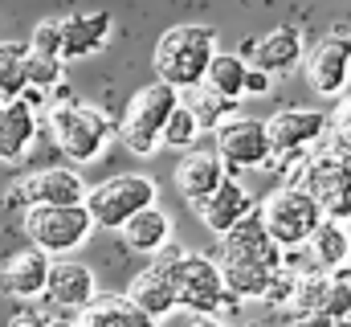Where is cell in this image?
Returning a JSON list of instances; mask_svg holds the SVG:
<instances>
[{"label": "cell", "mask_w": 351, "mask_h": 327, "mask_svg": "<svg viewBox=\"0 0 351 327\" xmlns=\"http://www.w3.org/2000/svg\"><path fill=\"white\" fill-rule=\"evenodd\" d=\"M152 258H156L152 266H160V270L168 274V282H172L176 307H188V311H196V315H213L217 307L233 303V299L225 295V286H221V266H217L208 253L180 249V245L168 242L164 249H156Z\"/></svg>", "instance_id": "cell-1"}, {"label": "cell", "mask_w": 351, "mask_h": 327, "mask_svg": "<svg viewBox=\"0 0 351 327\" xmlns=\"http://www.w3.org/2000/svg\"><path fill=\"white\" fill-rule=\"evenodd\" d=\"M213 54H217V33L208 25H172L168 33H160L152 62L160 82H168L172 90H188L204 82Z\"/></svg>", "instance_id": "cell-2"}, {"label": "cell", "mask_w": 351, "mask_h": 327, "mask_svg": "<svg viewBox=\"0 0 351 327\" xmlns=\"http://www.w3.org/2000/svg\"><path fill=\"white\" fill-rule=\"evenodd\" d=\"M45 127L53 135V144L66 152V160L74 164H94L106 144L114 139V127L106 119V111L86 106V102H58L45 111Z\"/></svg>", "instance_id": "cell-3"}, {"label": "cell", "mask_w": 351, "mask_h": 327, "mask_svg": "<svg viewBox=\"0 0 351 327\" xmlns=\"http://www.w3.org/2000/svg\"><path fill=\"white\" fill-rule=\"evenodd\" d=\"M147 205H156V180L143 172L110 176V180L86 188V201H82V209L90 213V225H98V229H123Z\"/></svg>", "instance_id": "cell-4"}, {"label": "cell", "mask_w": 351, "mask_h": 327, "mask_svg": "<svg viewBox=\"0 0 351 327\" xmlns=\"http://www.w3.org/2000/svg\"><path fill=\"white\" fill-rule=\"evenodd\" d=\"M180 102V90H172L168 82H152L143 90L131 94L127 102V115H123V127L114 131L131 156H152L160 148V131L172 115V106Z\"/></svg>", "instance_id": "cell-5"}, {"label": "cell", "mask_w": 351, "mask_h": 327, "mask_svg": "<svg viewBox=\"0 0 351 327\" xmlns=\"http://www.w3.org/2000/svg\"><path fill=\"white\" fill-rule=\"evenodd\" d=\"M298 184L311 192V201L319 205V213L327 221H351V156L331 148V152H319L315 160H306Z\"/></svg>", "instance_id": "cell-6"}, {"label": "cell", "mask_w": 351, "mask_h": 327, "mask_svg": "<svg viewBox=\"0 0 351 327\" xmlns=\"http://www.w3.org/2000/svg\"><path fill=\"white\" fill-rule=\"evenodd\" d=\"M90 213L82 205H29L25 209V234L33 249H41L45 258L53 253H70L90 238Z\"/></svg>", "instance_id": "cell-7"}, {"label": "cell", "mask_w": 351, "mask_h": 327, "mask_svg": "<svg viewBox=\"0 0 351 327\" xmlns=\"http://www.w3.org/2000/svg\"><path fill=\"white\" fill-rule=\"evenodd\" d=\"M258 217H262L265 234L282 245V249H290V245H306V238L315 234V225L323 221L319 205L311 201V192H306L302 184H286V188L269 192Z\"/></svg>", "instance_id": "cell-8"}, {"label": "cell", "mask_w": 351, "mask_h": 327, "mask_svg": "<svg viewBox=\"0 0 351 327\" xmlns=\"http://www.w3.org/2000/svg\"><path fill=\"white\" fill-rule=\"evenodd\" d=\"M217 160L225 168H265L269 164V139L262 119H225L217 127Z\"/></svg>", "instance_id": "cell-9"}, {"label": "cell", "mask_w": 351, "mask_h": 327, "mask_svg": "<svg viewBox=\"0 0 351 327\" xmlns=\"http://www.w3.org/2000/svg\"><path fill=\"white\" fill-rule=\"evenodd\" d=\"M221 262L278 270V266H282V245L265 234L262 217H258V213H250V217H241L233 229H225V234H221Z\"/></svg>", "instance_id": "cell-10"}, {"label": "cell", "mask_w": 351, "mask_h": 327, "mask_svg": "<svg viewBox=\"0 0 351 327\" xmlns=\"http://www.w3.org/2000/svg\"><path fill=\"white\" fill-rule=\"evenodd\" d=\"M323 131H327V115H323V111H302V106L278 111L274 119H265L269 160H274V156H290V160H294V156L306 152Z\"/></svg>", "instance_id": "cell-11"}, {"label": "cell", "mask_w": 351, "mask_h": 327, "mask_svg": "<svg viewBox=\"0 0 351 327\" xmlns=\"http://www.w3.org/2000/svg\"><path fill=\"white\" fill-rule=\"evenodd\" d=\"M306 82L323 98L343 94V86L351 82V37L348 33H331V37H323L311 49V58H306Z\"/></svg>", "instance_id": "cell-12"}, {"label": "cell", "mask_w": 351, "mask_h": 327, "mask_svg": "<svg viewBox=\"0 0 351 327\" xmlns=\"http://www.w3.org/2000/svg\"><path fill=\"white\" fill-rule=\"evenodd\" d=\"M16 205H82L86 201V180L74 168H45L33 172L16 192H8Z\"/></svg>", "instance_id": "cell-13"}, {"label": "cell", "mask_w": 351, "mask_h": 327, "mask_svg": "<svg viewBox=\"0 0 351 327\" xmlns=\"http://www.w3.org/2000/svg\"><path fill=\"white\" fill-rule=\"evenodd\" d=\"M62 29V62H82L94 58L106 41H110V29H114V16L106 8H94V12H70L58 21Z\"/></svg>", "instance_id": "cell-14"}, {"label": "cell", "mask_w": 351, "mask_h": 327, "mask_svg": "<svg viewBox=\"0 0 351 327\" xmlns=\"http://www.w3.org/2000/svg\"><path fill=\"white\" fill-rule=\"evenodd\" d=\"M192 209H196V217H200L217 238H221L225 229H233L241 217H250V213H254V196L241 188V180H229V176H225V180H221L204 201H196Z\"/></svg>", "instance_id": "cell-15"}, {"label": "cell", "mask_w": 351, "mask_h": 327, "mask_svg": "<svg viewBox=\"0 0 351 327\" xmlns=\"http://www.w3.org/2000/svg\"><path fill=\"white\" fill-rule=\"evenodd\" d=\"M37 144V111L25 98L0 102V164H21Z\"/></svg>", "instance_id": "cell-16"}, {"label": "cell", "mask_w": 351, "mask_h": 327, "mask_svg": "<svg viewBox=\"0 0 351 327\" xmlns=\"http://www.w3.org/2000/svg\"><path fill=\"white\" fill-rule=\"evenodd\" d=\"M49 278V258L41 249H21L0 262V295L8 299H37Z\"/></svg>", "instance_id": "cell-17"}, {"label": "cell", "mask_w": 351, "mask_h": 327, "mask_svg": "<svg viewBox=\"0 0 351 327\" xmlns=\"http://www.w3.org/2000/svg\"><path fill=\"white\" fill-rule=\"evenodd\" d=\"M298 62H302V33L294 25H278L250 45V66L265 74H286Z\"/></svg>", "instance_id": "cell-18"}, {"label": "cell", "mask_w": 351, "mask_h": 327, "mask_svg": "<svg viewBox=\"0 0 351 327\" xmlns=\"http://www.w3.org/2000/svg\"><path fill=\"white\" fill-rule=\"evenodd\" d=\"M45 291L58 307H86L98 295V278L86 262H49Z\"/></svg>", "instance_id": "cell-19"}, {"label": "cell", "mask_w": 351, "mask_h": 327, "mask_svg": "<svg viewBox=\"0 0 351 327\" xmlns=\"http://www.w3.org/2000/svg\"><path fill=\"white\" fill-rule=\"evenodd\" d=\"M127 303L139 307V311L156 324V319H168V315L176 311V291H172V282H168V274H164L160 266H147L143 274L131 278Z\"/></svg>", "instance_id": "cell-20"}, {"label": "cell", "mask_w": 351, "mask_h": 327, "mask_svg": "<svg viewBox=\"0 0 351 327\" xmlns=\"http://www.w3.org/2000/svg\"><path fill=\"white\" fill-rule=\"evenodd\" d=\"M221 180H225V164L217 160L213 152H192V156H184L180 168H176V188H180L192 205L204 201Z\"/></svg>", "instance_id": "cell-21"}, {"label": "cell", "mask_w": 351, "mask_h": 327, "mask_svg": "<svg viewBox=\"0 0 351 327\" xmlns=\"http://www.w3.org/2000/svg\"><path fill=\"white\" fill-rule=\"evenodd\" d=\"M74 327H152V319L127 303V295H94Z\"/></svg>", "instance_id": "cell-22"}, {"label": "cell", "mask_w": 351, "mask_h": 327, "mask_svg": "<svg viewBox=\"0 0 351 327\" xmlns=\"http://www.w3.org/2000/svg\"><path fill=\"white\" fill-rule=\"evenodd\" d=\"M119 234L127 238V245H131L135 253H156V249H164V245L172 242V221H168V213H164L160 205H147V209H139Z\"/></svg>", "instance_id": "cell-23"}, {"label": "cell", "mask_w": 351, "mask_h": 327, "mask_svg": "<svg viewBox=\"0 0 351 327\" xmlns=\"http://www.w3.org/2000/svg\"><path fill=\"white\" fill-rule=\"evenodd\" d=\"M180 106H188V115L196 119L200 131H217V127H221L225 119H233V111H237L233 98H221V94H213L208 86H188V90H180Z\"/></svg>", "instance_id": "cell-24"}, {"label": "cell", "mask_w": 351, "mask_h": 327, "mask_svg": "<svg viewBox=\"0 0 351 327\" xmlns=\"http://www.w3.org/2000/svg\"><path fill=\"white\" fill-rule=\"evenodd\" d=\"M245 70H250V62L245 58H237V54H213V62H208V70H204V82L200 86H208L213 94H221V98H241L245 94Z\"/></svg>", "instance_id": "cell-25"}, {"label": "cell", "mask_w": 351, "mask_h": 327, "mask_svg": "<svg viewBox=\"0 0 351 327\" xmlns=\"http://www.w3.org/2000/svg\"><path fill=\"white\" fill-rule=\"evenodd\" d=\"M306 245H311V253H315V262L323 270H335V266H343L351 258V234L339 221H327V217L315 225V234L306 238Z\"/></svg>", "instance_id": "cell-26"}, {"label": "cell", "mask_w": 351, "mask_h": 327, "mask_svg": "<svg viewBox=\"0 0 351 327\" xmlns=\"http://www.w3.org/2000/svg\"><path fill=\"white\" fill-rule=\"evenodd\" d=\"M290 311H294V319L298 315H327L323 307H327V270L323 274H298L294 278V295H290V303H286ZM331 319V315H327Z\"/></svg>", "instance_id": "cell-27"}, {"label": "cell", "mask_w": 351, "mask_h": 327, "mask_svg": "<svg viewBox=\"0 0 351 327\" xmlns=\"http://www.w3.org/2000/svg\"><path fill=\"white\" fill-rule=\"evenodd\" d=\"M62 82H66V62L62 58H45V54L25 49V90L49 94V90H62Z\"/></svg>", "instance_id": "cell-28"}, {"label": "cell", "mask_w": 351, "mask_h": 327, "mask_svg": "<svg viewBox=\"0 0 351 327\" xmlns=\"http://www.w3.org/2000/svg\"><path fill=\"white\" fill-rule=\"evenodd\" d=\"M25 94V45L0 41V102Z\"/></svg>", "instance_id": "cell-29"}, {"label": "cell", "mask_w": 351, "mask_h": 327, "mask_svg": "<svg viewBox=\"0 0 351 327\" xmlns=\"http://www.w3.org/2000/svg\"><path fill=\"white\" fill-rule=\"evenodd\" d=\"M331 319H348L351 315V266H335L327 270V307H323Z\"/></svg>", "instance_id": "cell-30"}, {"label": "cell", "mask_w": 351, "mask_h": 327, "mask_svg": "<svg viewBox=\"0 0 351 327\" xmlns=\"http://www.w3.org/2000/svg\"><path fill=\"white\" fill-rule=\"evenodd\" d=\"M196 135H200L196 119L188 115V106H180V102H176L172 115H168V123H164V131H160V144H168V148H192V144H196Z\"/></svg>", "instance_id": "cell-31"}, {"label": "cell", "mask_w": 351, "mask_h": 327, "mask_svg": "<svg viewBox=\"0 0 351 327\" xmlns=\"http://www.w3.org/2000/svg\"><path fill=\"white\" fill-rule=\"evenodd\" d=\"M29 49L45 54V58H62V29H58V21H37V29L29 33Z\"/></svg>", "instance_id": "cell-32"}, {"label": "cell", "mask_w": 351, "mask_h": 327, "mask_svg": "<svg viewBox=\"0 0 351 327\" xmlns=\"http://www.w3.org/2000/svg\"><path fill=\"white\" fill-rule=\"evenodd\" d=\"M294 270H286V266H278L274 274H269V282H265V291H262V299L265 303H274V307H286L290 303V295H294Z\"/></svg>", "instance_id": "cell-33"}, {"label": "cell", "mask_w": 351, "mask_h": 327, "mask_svg": "<svg viewBox=\"0 0 351 327\" xmlns=\"http://www.w3.org/2000/svg\"><path fill=\"white\" fill-rule=\"evenodd\" d=\"M327 127H331V139H335L331 148H339V152H348L351 156V98L331 115V119H327Z\"/></svg>", "instance_id": "cell-34"}, {"label": "cell", "mask_w": 351, "mask_h": 327, "mask_svg": "<svg viewBox=\"0 0 351 327\" xmlns=\"http://www.w3.org/2000/svg\"><path fill=\"white\" fill-rule=\"evenodd\" d=\"M269 86H274V74H265V70H245V94H269Z\"/></svg>", "instance_id": "cell-35"}, {"label": "cell", "mask_w": 351, "mask_h": 327, "mask_svg": "<svg viewBox=\"0 0 351 327\" xmlns=\"http://www.w3.org/2000/svg\"><path fill=\"white\" fill-rule=\"evenodd\" d=\"M294 327H331V319H327V315H298Z\"/></svg>", "instance_id": "cell-36"}, {"label": "cell", "mask_w": 351, "mask_h": 327, "mask_svg": "<svg viewBox=\"0 0 351 327\" xmlns=\"http://www.w3.org/2000/svg\"><path fill=\"white\" fill-rule=\"evenodd\" d=\"M8 327H41V319H37V315H16Z\"/></svg>", "instance_id": "cell-37"}, {"label": "cell", "mask_w": 351, "mask_h": 327, "mask_svg": "<svg viewBox=\"0 0 351 327\" xmlns=\"http://www.w3.org/2000/svg\"><path fill=\"white\" fill-rule=\"evenodd\" d=\"M188 327H225V324H221V319H213V315H196Z\"/></svg>", "instance_id": "cell-38"}, {"label": "cell", "mask_w": 351, "mask_h": 327, "mask_svg": "<svg viewBox=\"0 0 351 327\" xmlns=\"http://www.w3.org/2000/svg\"><path fill=\"white\" fill-rule=\"evenodd\" d=\"M41 327H74L70 319H41Z\"/></svg>", "instance_id": "cell-39"}, {"label": "cell", "mask_w": 351, "mask_h": 327, "mask_svg": "<svg viewBox=\"0 0 351 327\" xmlns=\"http://www.w3.org/2000/svg\"><path fill=\"white\" fill-rule=\"evenodd\" d=\"M331 327H351V319H331Z\"/></svg>", "instance_id": "cell-40"}, {"label": "cell", "mask_w": 351, "mask_h": 327, "mask_svg": "<svg viewBox=\"0 0 351 327\" xmlns=\"http://www.w3.org/2000/svg\"><path fill=\"white\" fill-rule=\"evenodd\" d=\"M290 327H294V324H290Z\"/></svg>", "instance_id": "cell-41"}, {"label": "cell", "mask_w": 351, "mask_h": 327, "mask_svg": "<svg viewBox=\"0 0 351 327\" xmlns=\"http://www.w3.org/2000/svg\"><path fill=\"white\" fill-rule=\"evenodd\" d=\"M348 319H351V315H348Z\"/></svg>", "instance_id": "cell-42"}]
</instances>
